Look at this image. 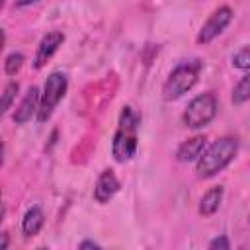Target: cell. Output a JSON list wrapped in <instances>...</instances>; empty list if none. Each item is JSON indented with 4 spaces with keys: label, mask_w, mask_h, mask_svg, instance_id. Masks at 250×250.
Returning a JSON list of instances; mask_svg holds the SVG:
<instances>
[{
    "label": "cell",
    "mask_w": 250,
    "mask_h": 250,
    "mask_svg": "<svg viewBox=\"0 0 250 250\" xmlns=\"http://www.w3.org/2000/svg\"><path fill=\"white\" fill-rule=\"evenodd\" d=\"M119 180L117 176L113 174V170H104L98 180H96V186H94V199L98 203H107L117 191H119Z\"/></svg>",
    "instance_id": "cell-9"
},
{
    "label": "cell",
    "mask_w": 250,
    "mask_h": 250,
    "mask_svg": "<svg viewBox=\"0 0 250 250\" xmlns=\"http://www.w3.org/2000/svg\"><path fill=\"white\" fill-rule=\"evenodd\" d=\"M232 64L236 68H250V45L242 47L240 51H236V55L232 57Z\"/></svg>",
    "instance_id": "cell-16"
},
{
    "label": "cell",
    "mask_w": 250,
    "mask_h": 250,
    "mask_svg": "<svg viewBox=\"0 0 250 250\" xmlns=\"http://www.w3.org/2000/svg\"><path fill=\"white\" fill-rule=\"evenodd\" d=\"M78 248H100V244L94 242V240H84V242L78 244Z\"/></svg>",
    "instance_id": "cell-18"
},
{
    "label": "cell",
    "mask_w": 250,
    "mask_h": 250,
    "mask_svg": "<svg viewBox=\"0 0 250 250\" xmlns=\"http://www.w3.org/2000/svg\"><path fill=\"white\" fill-rule=\"evenodd\" d=\"M230 20H232V10H230L229 6H219V8L207 18V21L201 25V29H199V33H197V43H199V45L211 43L215 37H219V35L225 31V27L230 23Z\"/></svg>",
    "instance_id": "cell-6"
},
{
    "label": "cell",
    "mask_w": 250,
    "mask_h": 250,
    "mask_svg": "<svg viewBox=\"0 0 250 250\" xmlns=\"http://www.w3.org/2000/svg\"><path fill=\"white\" fill-rule=\"evenodd\" d=\"M223 193H225L223 186H215V188L207 189V191L203 193L201 201H199V213H201L203 217H209V215H213V213H215V211L221 207V201H223Z\"/></svg>",
    "instance_id": "cell-11"
},
{
    "label": "cell",
    "mask_w": 250,
    "mask_h": 250,
    "mask_svg": "<svg viewBox=\"0 0 250 250\" xmlns=\"http://www.w3.org/2000/svg\"><path fill=\"white\" fill-rule=\"evenodd\" d=\"M6 248H8V234L4 232L2 234V242H0V250H6Z\"/></svg>",
    "instance_id": "cell-20"
},
{
    "label": "cell",
    "mask_w": 250,
    "mask_h": 250,
    "mask_svg": "<svg viewBox=\"0 0 250 250\" xmlns=\"http://www.w3.org/2000/svg\"><path fill=\"white\" fill-rule=\"evenodd\" d=\"M68 88V78L62 72H51L43 84V92H41V102H39V109H37V121L45 123L55 107L59 105V102L64 98Z\"/></svg>",
    "instance_id": "cell-4"
},
{
    "label": "cell",
    "mask_w": 250,
    "mask_h": 250,
    "mask_svg": "<svg viewBox=\"0 0 250 250\" xmlns=\"http://www.w3.org/2000/svg\"><path fill=\"white\" fill-rule=\"evenodd\" d=\"M203 64L201 61L193 59V61H184L180 62L166 78L164 86H162V98L166 102H172V100H178L182 98L186 92H189L197 78H199V72H201Z\"/></svg>",
    "instance_id": "cell-3"
},
{
    "label": "cell",
    "mask_w": 250,
    "mask_h": 250,
    "mask_svg": "<svg viewBox=\"0 0 250 250\" xmlns=\"http://www.w3.org/2000/svg\"><path fill=\"white\" fill-rule=\"evenodd\" d=\"M236 152H238V139L236 137H223V139L215 141L197 158V164H195L197 176L199 178H213L217 172H221L223 168H227L232 162Z\"/></svg>",
    "instance_id": "cell-2"
},
{
    "label": "cell",
    "mask_w": 250,
    "mask_h": 250,
    "mask_svg": "<svg viewBox=\"0 0 250 250\" xmlns=\"http://www.w3.org/2000/svg\"><path fill=\"white\" fill-rule=\"evenodd\" d=\"M209 248H211V250H215V248L229 250V248H230V242H229V238H227V236H217V238H213V240L209 242Z\"/></svg>",
    "instance_id": "cell-17"
},
{
    "label": "cell",
    "mask_w": 250,
    "mask_h": 250,
    "mask_svg": "<svg viewBox=\"0 0 250 250\" xmlns=\"http://www.w3.org/2000/svg\"><path fill=\"white\" fill-rule=\"evenodd\" d=\"M45 225V215L41 211V207H31L27 209V213L21 219V230L25 236H35Z\"/></svg>",
    "instance_id": "cell-12"
},
{
    "label": "cell",
    "mask_w": 250,
    "mask_h": 250,
    "mask_svg": "<svg viewBox=\"0 0 250 250\" xmlns=\"http://www.w3.org/2000/svg\"><path fill=\"white\" fill-rule=\"evenodd\" d=\"M35 2H39V0H16V6L18 8H25V6H31Z\"/></svg>",
    "instance_id": "cell-19"
},
{
    "label": "cell",
    "mask_w": 250,
    "mask_h": 250,
    "mask_svg": "<svg viewBox=\"0 0 250 250\" xmlns=\"http://www.w3.org/2000/svg\"><path fill=\"white\" fill-rule=\"evenodd\" d=\"M139 127H141V115L131 105H125L119 113L117 129L111 143V154L117 162H127L137 154Z\"/></svg>",
    "instance_id": "cell-1"
},
{
    "label": "cell",
    "mask_w": 250,
    "mask_h": 250,
    "mask_svg": "<svg viewBox=\"0 0 250 250\" xmlns=\"http://www.w3.org/2000/svg\"><path fill=\"white\" fill-rule=\"evenodd\" d=\"M64 41V33L62 31H49L41 41H39V47H37V53L33 57V66L35 68H41L47 64V61L59 51V47L62 45Z\"/></svg>",
    "instance_id": "cell-7"
},
{
    "label": "cell",
    "mask_w": 250,
    "mask_h": 250,
    "mask_svg": "<svg viewBox=\"0 0 250 250\" xmlns=\"http://www.w3.org/2000/svg\"><path fill=\"white\" fill-rule=\"evenodd\" d=\"M39 102H41V94H39V90H37L35 86H31V88L25 92L21 104L16 107V111H14V115H12L14 123H16V125H23V123H27V121L37 113V109H39Z\"/></svg>",
    "instance_id": "cell-8"
},
{
    "label": "cell",
    "mask_w": 250,
    "mask_h": 250,
    "mask_svg": "<svg viewBox=\"0 0 250 250\" xmlns=\"http://www.w3.org/2000/svg\"><path fill=\"white\" fill-rule=\"evenodd\" d=\"M18 88H20V84L14 82V80H10V82L4 86V94H2V113H8L12 102H14L16 94H18Z\"/></svg>",
    "instance_id": "cell-15"
},
{
    "label": "cell",
    "mask_w": 250,
    "mask_h": 250,
    "mask_svg": "<svg viewBox=\"0 0 250 250\" xmlns=\"http://www.w3.org/2000/svg\"><path fill=\"white\" fill-rule=\"evenodd\" d=\"M203 148H205V137H203V135H195V137L184 141V143L178 146V150H176V158H178L180 162H191V160H197V158L201 156Z\"/></svg>",
    "instance_id": "cell-10"
},
{
    "label": "cell",
    "mask_w": 250,
    "mask_h": 250,
    "mask_svg": "<svg viewBox=\"0 0 250 250\" xmlns=\"http://www.w3.org/2000/svg\"><path fill=\"white\" fill-rule=\"evenodd\" d=\"M248 221H250V217H248Z\"/></svg>",
    "instance_id": "cell-21"
},
{
    "label": "cell",
    "mask_w": 250,
    "mask_h": 250,
    "mask_svg": "<svg viewBox=\"0 0 250 250\" xmlns=\"http://www.w3.org/2000/svg\"><path fill=\"white\" fill-rule=\"evenodd\" d=\"M23 55L21 53H10L8 57H6V61H4V70H6V74L8 76H14L20 68H21V64H23Z\"/></svg>",
    "instance_id": "cell-14"
},
{
    "label": "cell",
    "mask_w": 250,
    "mask_h": 250,
    "mask_svg": "<svg viewBox=\"0 0 250 250\" xmlns=\"http://www.w3.org/2000/svg\"><path fill=\"white\" fill-rule=\"evenodd\" d=\"M215 115H217V98H215L211 92H205V94L195 96V98L188 104V107H186L182 119H184L186 127H189V129H199V127L209 125Z\"/></svg>",
    "instance_id": "cell-5"
},
{
    "label": "cell",
    "mask_w": 250,
    "mask_h": 250,
    "mask_svg": "<svg viewBox=\"0 0 250 250\" xmlns=\"http://www.w3.org/2000/svg\"><path fill=\"white\" fill-rule=\"evenodd\" d=\"M248 100H250V72L244 74L238 80V84L232 88V104L238 105V104H244Z\"/></svg>",
    "instance_id": "cell-13"
}]
</instances>
